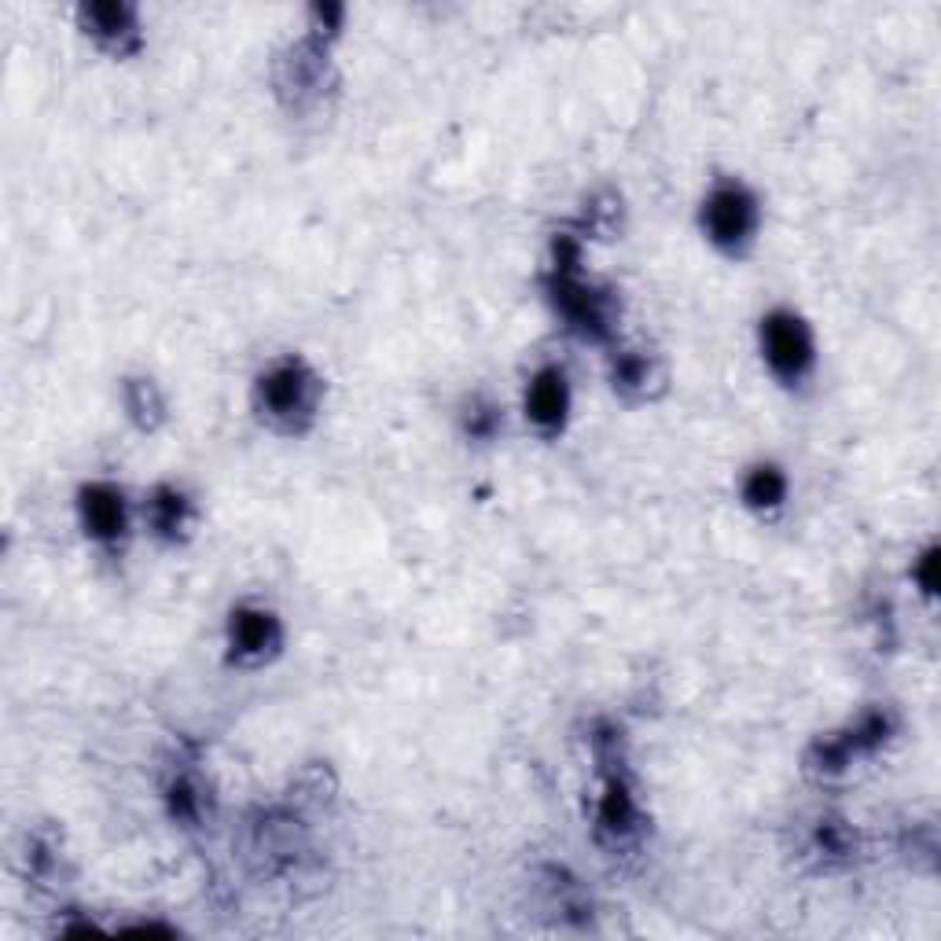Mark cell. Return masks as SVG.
<instances>
[{"instance_id": "52a82bcc", "label": "cell", "mask_w": 941, "mask_h": 941, "mask_svg": "<svg viewBox=\"0 0 941 941\" xmlns=\"http://www.w3.org/2000/svg\"><path fill=\"white\" fill-rule=\"evenodd\" d=\"M747 497L755 504H776L783 497V478L776 475V471H755V478H750V486H747Z\"/></svg>"}, {"instance_id": "8992f818", "label": "cell", "mask_w": 941, "mask_h": 941, "mask_svg": "<svg viewBox=\"0 0 941 941\" xmlns=\"http://www.w3.org/2000/svg\"><path fill=\"white\" fill-rule=\"evenodd\" d=\"M273 644H276L273 618H265V615H243L240 621H235V647H240V651L257 655V651H265V647H273Z\"/></svg>"}, {"instance_id": "6da1fadb", "label": "cell", "mask_w": 941, "mask_h": 941, "mask_svg": "<svg viewBox=\"0 0 941 941\" xmlns=\"http://www.w3.org/2000/svg\"><path fill=\"white\" fill-rule=\"evenodd\" d=\"M765 357L780 375H802L809 357H813L806 327L795 316H772L765 324Z\"/></svg>"}, {"instance_id": "277c9868", "label": "cell", "mask_w": 941, "mask_h": 941, "mask_svg": "<svg viewBox=\"0 0 941 941\" xmlns=\"http://www.w3.org/2000/svg\"><path fill=\"white\" fill-rule=\"evenodd\" d=\"M85 523L92 534L100 537H114L122 529V497L114 489H89L85 493Z\"/></svg>"}, {"instance_id": "3957f363", "label": "cell", "mask_w": 941, "mask_h": 941, "mask_svg": "<svg viewBox=\"0 0 941 941\" xmlns=\"http://www.w3.org/2000/svg\"><path fill=\"white\" fill-rule=\"evenodd\" d=\"M262 394H265V405L273 416H294V412H302L305 405H310V380H305L294 364H287V368L269 375Z\"/></svg>"}, {"instance_id": "5b68a950", "label": "cell", "mask_w": 941, "mask_h": 941, "mask_svg": "<svg viewBox=\"0 0 941 941\" xmlns=\"http://www.w3.org/2000/svg\"><path fill=\"white\" fill-rule=\"evenodd\" d=\"M563 408H567V394H563L559 375H545V380H537L534 391H529V416H534L540 427H556V423L563 419Z\"/></svg>"}, {"instance_id": "7a4b0ae2", "label": "cell", "mask_w": 941, "mask_h": 941, "mask_svg": "<svg viewBox=\"0 0 941 941\" xmlns=\"http://www.w3.org/2000/svg\"><path fill=\"white\" fill-rule=\"evenodd\" d=\"M706 225H710L714 240L739 243L750 232V225H755V206H750V199L739 188H725L706 206Z\"/></svg>"}, {"instance_id": "ba28073f", "label": "cell", "mask_w": 941, "mask_h": 941, "mask_svg": "<svg viewBox=\"0 0 941 941\" xmlns=\"http://www.w3.org/2000/svg\"><path fill=\"white\" fill-rule=\"evenodd\" d=\"M155 523L162 526V529H176L181 526V512H184V504H181V497H173V493H166V497L162 500H155Z\"/></svg>"}]
</instances>
